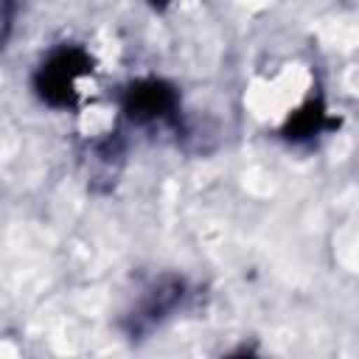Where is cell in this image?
<instances>
[{
	"label": "cell",
	"instance_id": "6da1fadb",
	"mask_svg": "<svg viewBox=\"0 0 359 359\" xmlns=\"http://www.w3.org/2000/svg\"><path fill=\"white\" fill-rule=\"evenodd\" d=\"M93 73V56L81 45L53 48L34 70V95L50 109H73L79 104V81Z\"/></svg>",
	"mask_w": 359,
	"mask_h": 359
},
{
	"label": "cell",
	"instance_id": "7a4b0ae2",
	"mask_svg": "<svg viewBox=\"0 0 359 359\" xmlns=\"http://www.w3.org/2000/svg\"><path fill=\"white\" fill-rule=\"evenodd\" d=\"M121 112L135 126L174 123L180 115V93L165 79L143 76L121 90Z\"/></svg>",
	"mask_w": 359,
	"mask_h": 359
},
{
	"label": "cell",
	"instance_id": "3957f363",
	"mask_svg": "<svg viewBox=\"0 0 359 359\" xmlns=\"http://www.w3.org/2000/svg\"><path fill=\"white\" fill-rule=\"evenodd\" d=\"M185 297H188V283L182 278H174V275L160 278L154 286L146 289V294L137 300V306L126 317V334L143 337L154 331L163 320H168L177 309H182Z\"/></svg>",
	"mask_w": 359,
	"mask_h": 359
},
{
	"label": "cell",
	"instance_id": "277c9868",
	"mask_svg": "<svg viewBox=\"0 0 359 359\" xmlns=\"http://www.w3.org/2000/svg\"><path fill=\"white\" fill-rule=\"evenodd\" d=\"M337 126H339V121L331 118L325 101L317 95V98H309L303 107H297V109L286 118V123L280 126V135H283L289 143H311V140H317L323 132H331V129H337Z\"/></svg>",
	"mask_w": 359,
	"mask_h": 359
},
{
	"label": "cell",
	"instance_id": "5b68a950",
	"mask_svg": "<svg viewBox=\"0 0 359 359\" xmlns=\"http://www.w3.org/2000/svg\"><path fill=\"white\" fill-rule=\"evenodd\" d=\"M168 3H171V0H149V6H151V8H157V11H163Z\"/></svg>",
	"mask_w": 359,
	"mask_h": 359
}]
</instances>
